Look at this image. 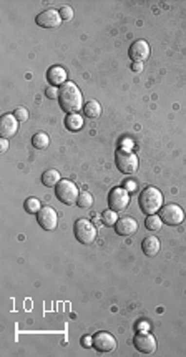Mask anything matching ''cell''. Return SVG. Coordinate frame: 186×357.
Masks as SVG:
<instances>
[{
	"label": "cell",
	"mask_w": 186,
	"mask_h": 357,
	"mask_svg": "<svg viewBox=\"0 0 186 357\" xmlns=\"http://www.w3.org/2000/svg\"><path fill=\"white\" fill-rule=\"evenodd\" d=\"M60 108L67 113H78L83 108V95L80 88L74 82H67L65 85L60 87L58 95Z\"/></svg>",
	"instance_id": "6da1fadb"
},
{
	"label": "cell",
	"mask_w": 186,
	"mask_h": 357,
	"mask_svg": "<svg viewBox=\"0 0 186 357\" xmlns=\"http://www.w3.org/2000/svg\"><path fill=\"white\" fill-rule=\"evenodd\" d=\"M140 208L143 211L147 216L149 214H156L158 211L161 209V206H163V194L158 188H155V186H148V188H145L143 191L140 193Z\"/></svg>",
	"instance_id": "7a4b0ae2"
},
{
	"label": "cell",
	"mask_w": 186,
	"mask_h": 357,
	"mask_svg": "<svg viewBox=\"0 0 186 357\" xmlns=\"http://www.w3.org/2000/svg\"><path fill=\"white\" fill-rule=\"evenodd\" d=\"M55 194H56V198H58V201H62L63 205H68V206L75 205L80 196L76 185L70 180L60 181V183L55 186Z\"/></svg>",
	"instance_id": "3957f363"
},
{
	"label": "cell",
	"mask_w": 186,
	"mask_h": 357,
	"mask_svg": "<svg viewBox=\"0 0 186 357\" xmlns=\"http://www.w3.org/2000/svg\"><path fill=\"white\" fill-rule=\"evenodd\" d=\"M115 163L118 169L125 174H133L138 169V156L130 150H118L115 153Z\"/></svg>",
	"instance_id": "277c9868"
},
{
	"label": "cell",
	"mask_w": 186,
	"mask_h": 357,
	"mask_svg": "<svg viewBox=\"0 0 186 357\" xmlns=\"http://www.w3.org/2000/svg\"><path fill=\"white\" fill-rule=\"evenodd\" d=\"M74 233L76 241L82 243V244H92L96 238V228L88 220H83V218L75 221Z\"/></svg>",
	"instance_id": "5b68a950"
},
{
	"label": "cell",
	"mask_w": 186,
	"mask_h": 357,
	"mask_svg": "<svg viewBox=\"0 0 186 357\" xmlns=\"http://www.w3.org/2000/svg\"><path fill=\"white\" fill-rule=\"evenodd\" d=\"M93 349L100 354H112L116 349V340L110 332H96L93 336Z\"/></svg>",
	"instance_id": "8992f818"
},
{
	"label": "cell",
	"mask_w": 186,
	"mask_h": 357,
	"mask_svg": "<svg viewBox=\"0 0 186 357\" xmlns=\"http://www.w3.org/2000/svg\"><path fill=\"white\" fill-rule=\"evenodd\" d=\"M160 218H161V221H163L165 225L178 226V225H181V223H183L185 213L178 205H167V206H161Z\"/></svg>",
	"instance_id": "52a82bcc"
},
{
	"label": "cell",
	"mask_w": 186,
	"mask_h": 357,
	"mask_svg": "<svg viewBox=\"0 0 186 357\" xmlns=\"http://www.w3.org/2000/svg\"><path fill=\"white\" fill-rule=\"evenodd\" d=\"M130 203V193L123 188V186H118V188H113L110 194H108V208L113 211H121L125 209Z\"/></svg>",
	"instance_id": "ba28073f"
},
{
	"label": "cell",
	"mask_w": 186,
	"mask_h": 357,
	"mask_svg": "<svg viewBox=\"0 0 186 357\" xmlns=\"http://www.w3.org/2000/svg\"><path fill=\"white\" fill-rule=\"evenodd\" d=\"M135 347L141 354H153L156 351V339L148 332H138L135 336Z\"/></svg>",
	"instance_id": "9c48e42d"
},
{
	"label": "cell",
	"mask_w": 186,
	"mask_h": 357,
	"mask_svg": "<svg viewBox=\"0 0 186 357\" xmlns=\"http://www.w3.org/2000/svg\"><path fill=\"white\" fill-rule=\"evenodd\" d=\"M35 22H37V25L42 27V28H56L60 23L63 22V20L56 10L48 9V10H43L42 14H38L37 19H35Z\"/></svg>",
	"instance_id": "30bf717a"
},
{
	"label": "cell",
	"mask_w": 186,
	"mask_h": 357,
	"mask_svg": "<svg viewBox=\"0 0 186 357\" xmlns=\"http://www.w3.org/2000/svg\"><path fill=\"white\" fill-rule=\"evenodd\" d=\"M38 225L45 231H54L56 228V211L50 206H42V209L37 213Z\"/></svg>",
	"instance_id": "8fae6325"
},
{
	"label": "cell",
	"mask_w": 186,
	"mask_h": 357,
	"mask_svg": "<svg viewBox=\"0 0 186 357\" xmlns=\"http://www.w3.org/2000/svg\"><path fill=\"white\" fill-rule=\"evenodd\" d=\"M128 55H130V58L133 60V63H143L149 56L148 42H145V40H136V42H133L130 50H128Z\"/></svg>",
	"instance_id": "7c38bea8"
},
{
	"label": "cell",
	"mask_w": 186,
	"mask_h": 357,
	"mask_svg": "<svg viewBox=\"0 0 186 357\" xmlns=\"http://www.w3.org/2000/svg\"><path fill=\"white\" fill-rule=\"evenodd\" d=\"M17 118L14 116V113H9V115H3L2 118H0V136L5 138V140H9V138L15 136V133H17L19 130V123H17Z\"/></svg>",
	"instance_id": "4fadbf2b"
},
{
	"label": "cell",
	"mask_w": 186,
	"mask_h": 357,
	"mask_svg": "<svg viewBox=\"0 0 186 357\" xmlns=\"http://www.w3.org/2000/svg\"><path fill=\"white\" fill-rule=\"evenodd\" d=\"M136 229H138V223L130 216L121 218V220L116 221V225H115V231H116V234H120V236H130V234L136 233Z\"/></svg>",
	"instance_id": "5bb4252c"
},
{
	"label": "cell",
	"mask_w": 186,
	"mask_h": 357,
	"mask_svg": "<svg viewBox=\"0 0 186 357\" xmlns=\"http://www.w3.org/2000/svg\"><path fill=\"white\" fill-rule=\"evenodd\" d=\"M47 80L48 83L52 85V87H60V85H65L67 83V72L63 67H58V65H55V67H50L47 72Z\"/></svg>",
	"instance_id": "9a60e30c"
},
{
	"label": "cell",
	"mask_w": 186,
	"mask_h": 357,
	"mask_svg": "<svg viewBox=\"0 0 186 357\" xmlns=\"http://www.w3.org/2000/svg\"><path fill=\"white\" fill-rule=\"evenodd\" d=\"M141 249H143V253L147 254L148 258L156 256L160 251V239L156 236H147L143 241H141Z\"/></svg>",
	"instance_id": "2e32d148"
},
{
	"label": "cell",
	"mask_w": 186,
	"mask_h": 357,
	"mask_svg": "<svg viewBox=\"0 0 186 357\" xmlns=\"http://www.w3.org/2000/svg\"><path fill=\"white\" fill-rule=\"evenodd\" d=\"M83 113H85V116H88V118H98V116L102 115V105H100L96 100H88L87 103L83 105Z\"/></svg>",
	"instance_id": "e0dca14e"
},
{
	"label": "cell",
	"mask_w": 186,
	"mask_h": 357,
	"mask_svg": "<svg viewBox=\"0 0 186 357\" xmlns=\"http://www.w3.org/2000/svg\"><path fill=\"white\" fill-rule=\"evenodd\" d=\"M60 181H62V178H60V173L56 171V169H47V171L42 174V183L45 185L47 188H55Z\"/></svg>",
	"instance_id": "ac0fdd59"
},
{
	"label": "cell",
	"mask_w": 186,
	"mask_h": 357,
	"mask_svg": "<svg viewBox=\"0 0 186 357\" xmlns=\"http://www.w3.org/2000/svg\"><path fill=\"white\" fill-rule=\"evenodd\" d=\"M65 127L70 130V132H78V130H82L83 128L82 115H78V113H70V115H67Z\"/></svg>",
	"instance_id": "d6986e66"
},
{
	"label": "cell",
	"mask_w": 186,
	"mask_h": 357,
	"mask_svg": "<svg viewBox=\"0 0 186 357\" xmlns=\"http://www.w3.org/2000/svg\"><path fill=\"white\" fill-rule=\"evenodd\" d=\"M32 145H34V148H37V150H45L48 148V145H50V138H48L47 133L38 132L32 136Z\"/></svg>",
	"instance_id": "ffe728a7"
},
{
	"label": "cell",
	"mask_w": 186,
	"mask_h": 357,
	"mask_svg": "<svg viewBox=\"0 0 186 357\" xmlns=\"http://www.w3.org/2000/svg\"><path fill=\"white\" fill-rule=\"evenodd\" d=\"M161 225H163V221L156 214H149V216H147V220H145V226H147L148 231H160Z\"/></svg>",
	"instance_id": "44dd1931"
},
{
	"label": "cell",
	"mask_w": 186,
	"mask_h": 357,
	"mask_svg": "<svg viewBox=\"0 0 186 357\" xmlns=\"http://www.w3.org/2000/svg\"><path fill=\"white\" fill-rule=\"evenodd\" d=\"M23 208L28 214H37L40 209H42V205H40V201L37 198H28L25 201V205H23Z\"/></svg>",
	"instance_id": "7402d4cb"
},
{
	"label": "cell",
	"mask_w": 186,
	"mask_h": 357,
	"mask_svg": "<svg viewBox=\"0 0 186 357\" xmlns=\"http://www.w3.org/2000/svg\"><path fill=\"white\" fill-rule=\"evenodd\" d=\"M102 220H103V225L105 226H115L116 221L120 220L118 216H116V211L113 209H107L105 213L102 214Z\"/></svg>",
	"instance_id": "603a6c76"
},
{
	"label": "cell",
	"mask_w": 186,
	"mask_h": 357,
	"mask_svg": "<svg viewBox=\"0 0 186 357\" xmlns=\"http://www.w3.org/2000/svg\"><path fill=\"white\" fill-rule=\"evenodd\" d=\"M76 205L80 206V208H90V206L93 205V196L90 193H80V196H78V201H76Z\"/></svg>",
	"instance_id": "cb8c5ba5"
},
{
	"label": "cell",
	"mask_w": 186,
	"mask_h": 357,
	"mask_svg": "<svg viewBox=\"0 0 186 357\" xmlns=\"http://www.w3.org/2000/svg\"><path fill=\"white\" fill-rule=\"evenodd\" d=\"M58 14H60V17H62V20H67V22H70V20L74 19V9L68 5H63Z\"/></svg>",
	"instance_id": "d4e9b609"
},
{
	"label": "cell",
	"mask_w": 186,
	"mask_h": 357,
	"mask_svg": "<svg viewBox=\"0 0 186 357\" xmlns=\"http://www.w3.org/2000/svg\"><path fill=\"white\" fill-rule=\"evenodd\" d=\"M14 116L19 121H27L28 120V110H27V108H23V107L15 108V110H14Z\"/></svg>",
	"instance_id": "484cf974"
},
{
	"label": "cell",
	"mask_w": 186,
	"mask_h": 357,
	"mask_svg": "<svg viewBox=\"0 0 186 357\" xmlns=\"http://www.w3.org/2000/svg\"><path fill=\"white\" fill-rule=\"evenodd\" d=\"M58 95H60L58 87H47V90H45V96H47V98L55 100V98H58Z\"/></svg>",
	"instance_id": "4316f807"
},
{
	"label": "cell",
	"mask_w": 186,
	"mask_h": 357,
	"mask_svg": "<svg viewBox=\"0 0 186 357\" xmlns=\"http://www.w3.org/2000/svg\"><path fill=\"white\" fill-rule=\"evenodd\" d=\"M121 186H123V188L127 189L128 193H133V191H135V189H136V186H138V185H136V181H135V180H125V181H123V185H121Z\"/></svg>",
	"instance_id": "83f0119b"
},
{
	"label": "cell",
	"mask_w": 186,
	"mask_h": 357,
	"mask_svg": "<svg viewBox=\"0 0 186 357\" xmlns=\"http://www.w3.org/2000/svg\"><path fill=\"white\" fill-rule=\"evenodd\" d=\"M0 151H2V153L9 151V140H5V138H2V140H0Z\"/></svg>",
	"instance_id": "f1b7e54d"
},
{
	"label": "cell",
	"mask_w": 186,
	"mask_h": 357,
	"mask_svg": "<svg viewBox=\"0 0 186 357\" xmlns=\"http://www.w3.org/2000/svg\"><path fill=\"white\" fill-rule=\"evenodd\" d=\"M82 342L85 347H93V336H85Z\"/></svg>",
	"instance_id": "f546056e"
},
{
	"label": "cell",
	"mask_w": 186,
	"mask_h": 357,
	"mask_svg": "<svg viewBox=\"0 0 186 357\" xmlns=\"http://www.w3.org/2000/svg\"><path fill=\"white\" fill-rule=\"evenodd\" d=\"M131 70L138 74V72L143 70V63H131Z\"/></svg>",
	"instance_id": "4dcf8cb0"
},
{
	"label": "cell",
	"mask_w": 186,
	"mask_h": 357,
	"mask_svg": "<svg viewBox=\"0 0 186 357\" xmlns=\"http://www.w3.org/2000/svg\"><path fill=\"white\" fill-rule=\"evenodd\" d=\"M140 329H149V324L148 322H140Z\"/></svg>",
	"instance_id": "1f68e13d"
}]
</instances>
